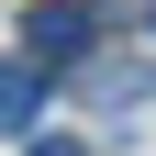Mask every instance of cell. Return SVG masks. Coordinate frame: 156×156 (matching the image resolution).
<instances>
[{"label":"cell","instance_id":"cell-2","mask_svg":"<svg viewBox=\"0 0 156 156\" xmlns=\"http://www.w3.org/2000/svg\"><path fill=\"white\" fill-rule=\"evenodd\" d=\"M45 56H0V134H34V112H45Z\"/></svg>","mask_w":156,"mask_h":156},{"label":"cell","instance_id":"cell-3","mask_svg":"<svg viewBox=\"0 0 156 156\" xmlns=\"http://www.w3.org/2000/svg\"><path fill=\"white\" fill-rule=\"evenodd\" d=\"M34 156H89V145H78V134H34Z\"/></svg>","mask_w":156,"mask_h":156},{"label":"cell","instance_id":"cell-1","mask_svg":"<svg viewBox=\"0 0 156 156\" xmlns=\"http://www.w3.org/2000/svg\"><path fill=\"white\" fill-rule=\"evenodd\" d=\"M23 56H45V67H67V56H89V11H78V0H45V11L23 23Z\"/></svg>","mask_w":156,"mask_h":156}]
</instances>
